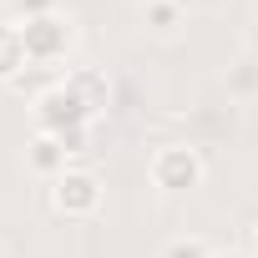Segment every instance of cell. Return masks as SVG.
Instances as JSON below:
<instances>
[{"mask_svg": "<svg viewBox=\"0 0 258 258\" xmlns=\"http://www.w3.org/2000/svg\"><path fill=\"white\" fill-rule=\"evenodd\" d=\"M21 36H26V56H31L36 71H56L76 51V21L66 11L41 16V21H21Z\"/></svg>", "mask_w": 258, "mask_h": 258, "instance_id": "277c9868", "label": "cell"}, {"mask_svg": "<svg viewBox=\"0 0 258 258\" xmlns=\"http://www.w3.org/2000/svg\"><path fill=\"white\" fill-rule=\"evenodd\" d=\"M213 258H248V253H238V248H218Z\"/></svg>", "mask_w": 258, "mask_h": 258, "instance_id": "5bb4252c", "label": "cell"}, {"mask_svg": "<svg viewBox=\"0 0 258 258\" xmlns=\"http://www.w3.org/2000/svg\"><path fill=\"white\" fill-rule=\"evenodd\" d=\"M11 11H16V21H41V16L61 11V0H11Z\"/></svg>", "mask_w": 258, "mask_h": 258, "instance_id": "8fae6325", "label": "cell"}, {"mask_svg": "<svg viewBox=\"0 0 258 258\" xmlns=\"http://www.w3.org/2000/svg\"><path fill=\"white\" fill-rule=\"evenodd\" d=\"M21 162H26L31 177H41V182L51 187V182L71 167V147H66L61 137H51V132H36V137L26 142V157H21Z\"/></svg>", "mask_w": 258, "mask_h": 258, "instance_id": "8992f818", "label": "cell"}, {"mask_svg": "<svg viewBox=\"0 0 258 258\" xmlns=\"http://www.w3.org/2000/svg\"><path fill=\"white\" fill-rule=\"evenodd\" d=\"M248 258H258V223L248 228Z\"/></svg>", "mask_w": 258, "mask_h": 258, "instance_id": "4fadbf2b", "label": "cell"}, {"mask_svg": "<svg viewBox=\"0 0 258 258\" xmlns=\"http://www.w3.org/2000/svg\"><path fill=\"white\" fill-rule=\"evenodd\" d=\"M142 26L157 36V41H172L182 36L187 16H182V0H142Z\"/></svg>", "mask_w": 258, "mask_h": 258, "instance_id": "9c48e42d", "label": "cell"}, {"mask_svg": "<svg viewBox=\"0 0 258 258\" xmlns=\"http://www.w3.org/2000/svg\"><path fill=\"white\" fill-rule=\"evenodd\" d=\"M46 203H51V213L66 218V223H91V218L101 213V203H106V187H101V177H96L91 167H66V172L46 187Z\"/></svg>", "mask_w": 258, "mask_h": 258, "instance_id": "3957f363", "label": "cell"}, {"mask_svg": "<svg viewBox=\"0 0 258 258\" xmlns=\"http://www.w3.org/2000/svg\"><path fill=\"white\" fill-rule=\"evenodd\" d=\"M243 51H253V56H258V21L248 26V46H243Z\"/></svg>", "mask_w": 258, "mask_h": 258, "instance_id": "7c38bea8", "label": "cell"}, {"mask_svg": "<svg viewBox=\"0 0 258 258\" xmlns=\"http://www.w3.org/2000/svg\"><path fill=\"white\" fill-rule=\"evenodd\" d=\"M147 182L162 192V198H187L208 182V157L198 142H162L152 147L147 157Z\"/></svg>", "mask_w": 258, "mask_h": 258, "instance_id": "7a4b0ae2", "label": "cell"}, {"mask_svg": "<svg viewBox=\"0 0 258 258\" xmlns=\"http://www.w3.org/2000/svg\"><path fill=\"white\" fill-rule=\"evenodd\" d=\"M213 253H218V248H213L203 233H177V238H167V243H162V253H157V258H213Z\"/></svg>", "mask_w": 258, "mask_h": 258, "instance_id": "30bf717a", "label": "cell"}, {"mask_svg": "<svg viewBox=\"0 0 258 258\" xmlns=\"http://www.w3.org/2000/svg\"><path fill=\"white\" fill-rule=\"evenodd\" d=\"M26 71H31V56H26L21 21H0V86H16Z\"/></svg>", "mask_w": 258, "mask_h": 258, "instance_id": "ba28073f", "label": "cell"}, {"mask_svg": "<svg viewBox=\"0 0 258 258\" xmlns=\"http://www.w3.org/2000/svg\"><path fill=\"white\" fill-rule=\"evenodd\" d=\"M31 116H36V132H51V137H61L66 147H71V157L76 152H86V142H91V111L76 101V91L56 76V81H46L36 96H31Z\"/></svg>", "mask_w": 258, "mask_h": 258, "instance_id": "6da1fadb", "label": "cell"}, {"mask_svg": "<svg viewBox=\"0 0 258 258\" xmlns=\"http://www.w3.org/2000/svg\"><path fill=\"white\" fill-rule=\"evenodd\" d=\"M223 96H228V106H258V56L253 51H243V56H233L228 66H223Z\"/></svg>", "mask_w": 258, "mask_h": 258, "instance_id": "52a82bcc", "label": "cell"}, {"mask_svg": "<svg viewBox=\"0 0 258 258\" xmlns=\"http://www.w3.org/2000/svg\"><path fill=\"white\" fill-rule=\"evenodd\" d=\"M61 81L76 91V101L91 111V121H101L111 111V76L101 66H71V71H61Z\"/></svg>", "mask_w": 258, "mask_h": 258, "instance_id": "5b68a950", "label": "cell"}]
</instances>
